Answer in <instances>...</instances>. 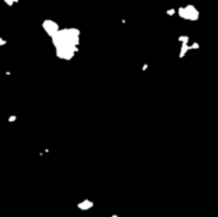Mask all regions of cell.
I'll return each mask as SVG.
<instances>
[{"label": "cell", "mask_w": 218, "mask_h": 217, "mask_svg": "<svg viewBox=\"0 0 218 217\" xmlns=\"http://www.w3.org/2000/svg\"><path fill=\"white\" fill-rule=\"evenodd\" d=\"M91 207H93V203L92 202H89V200H84V202H82L81 205H79V208H82V209H88V208H91Z\"/></svg>", "instance_id": "cell-1"}]
</instances>
